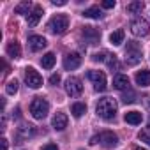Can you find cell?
Segmentation results:
<instances>
[{"instance_id": "obj_1", "label": "cell", "mask_w": 150, "mask_h": 150, "mask_svg": "<svg viewBox=\"0 0 150 150\" xmlns=\"http://www.w3.org/2000/svg\"><path fill=\"white\" fill-rule=\"evenodd\" d=\"M117 110H118V106H117L115 99H111V97H103L96 106L97 115L104 120H113L117 115Z\"/></svg>"}, {"instance_id": "obj_2", "label": "cell", "mask_w": 150, "mask_h": 150, "mask_svg": "<svg viewBox=\"0 0 150 150\" xmlns=\"http://www.w3.org/2000/svg\"><path fill=\"white\" fill-rule=\"evenodd\" d=\"M48 111H50V103H48L46 99H42V97H35V99L32 101V104H30V113H32L34 118L42 120V118H46Z\"/></svg>"}, {"instance_id": "obj_3", "label": "cell", "mask_w": 150, "mask_h": 150, "mask_svg": "<svg viewBox=\"0 0 150 150\" xmlns=\"http://www.w3.org/2000/svg\"><path fill=\"white\" fill-rule=\"evenodd\" d=\"M90 143H92V145L101 143L103 146L111 148V146H115V145L118 143V136H117L113 131H103V132H99V134L92 136V138H90Z\"/></svg>"}, {"instance_id": "obj_4", "label": "cell", "mask_w": 150, "mask_h": 150, "mask_svg": "<svg viewBox=\"0 0 150 150\" xmlns=\"http://www.w3.org/2000/svg\"><path fill=\"white\" fill-rule=\"evenodd\" d=\"M141 60V44L136 41H129L125 48V64L127 65H136Z\"/></svg>"}, {"instance_id": "obj_5", "label": "cell", "mask_w": 150, "mask_h": 150, "mask_svg": "<svg viewBox=\"0 0 150 150\" xmlns=\"http://www.w3.org/2000/svg\"><path fill=\"white\" fill-rule=\"evenodd\" d=\"M48 28H50L53 34L60 35V34H64V32L69 28V18H67L65 14H55V16L50 20Z\"/></svg>"}, {"instance_id": "obj_6", "label": "cell", "mask_w": 150, "mask_h": 150, "mask_svg": "<svg viewBox=\"0 0 150 150\" xmlns=\"http://www.w3.org/2000/svg\"><path fill=\"white\" fill-rule=\"evenodd\" d=\"M129 28H131V32H132L136 37H143V35H146L148 30H150L148 21H146L145 18H141V16H136V18L129 23Z\"/></svg>"}, {"instance_id": "obj_7", "label": "cell", "mask_w": 150, "mask_h": 150, "mask_svg": "<svg viewBox=\"0 0 150 150\" xmlns=\"http://www.w3.org/2000/svg\"><path fill=\"white\" fill-rule=\"evenodd\" d=\"M88 80L92 81L94 88L97 92H104L106 90V74L103 71H88Z\"/></svg>"}, {"instance_id": "obj_8", "label": "cell", "mask_w": 150, "mask_h": 150, "mask_svg": "<svg viewBox=\"0 0 150 150\" xmlns=\"http://www.w3.org/2000/svg\"><path fill=\"white\" fill-rule=\"evenodd\" d=\"M64 87H65V92H67L71 97H78V96L83 92V85H81V80H80V78H74V76L67 78Z\"/></svg>"}, {"instance_id": "obj_9", "label": "cell", "mask_w": 150, "mask_h": 150, "mask_svg": "<svg viewBox=\"0 0 150 150\" xmlns=\"http://www.w3.org/2000/svg\"><path fill=\"white\" fill-rule=\"evenodd\" d=\"M25 81L30 88H39L42 85V76L34 69V67H27L25 69Z\"/></svg>"}, {"instance_id": "obj_10", "label": "cell", "mask_w": 150, "mask_h": 150, "mask_svg": "<svg viewBox=\"0 0 150 150\" xmlns=\"http://www.w3.org/2000/svg\"><path fill=\"white\" fill-rule=\"evenodd\" d=\"M80 64H81L80 53H67L65 58H64V67H65L67 71H72V69L80 67Z\"/></svg>"}, {"instance_id": "obj_11", "label": "cell", "mask_w": 150, "mask_h": 150, "mask_svg": "<svg viewBox=\"0 0 150 150\" xmlns=\"http://www.w3.org/2000/svg\"><path fill=\"white\" fill-rule=\"evenodd\" d=\"M81 35L90 42V44H96V42H99V37H101V34H99V30L97 28H94V27H83V30H81Z\"/></svg>"}, {"instance_id": "obj_12", "label": "cell", "mask_w": 150, "mask_h": 150, "mask_svg": "<svg viewBox=\"0 0 150 150\" xmlns=\"http://www.w3.org/2000/svg\"><path fill=\"white\" fill-rule=\"evenodd\" d=\"M46 39L42 37V35H30L28 37V46H30V50L32 51H41V50H44L46 48Z\"/></svg>"}, {"instance_id": "obj_13", "label": "cell", "mask_w": 150, "mask_h": 150, "mask_svg": "<svg viewBox=\"0 0 150 150\" xmlns=\"http://www.w3.org/2000/svg\"><path fill=\"white\" fill-rule=\"evenodd\" d=\"M42 14H44V11H42V7L41 6H35L34 9H32V13L27 16V23L30 25V27H35L39 21H41V18H42Z\"/></svg>"}, {"instance_id": "obj_14", "label": "cell", "mask_w": 150, "mask_h": 150, "mask_svg": "<svg viewBox=\"0 0 150 150\" xmlns=\"http://www.w3.org/2000/svg\"><path fill=\"white\" fill-rule=\"evenodd\" d=\"M67 115L65 113H57L55 117H53V120H51V125H53V129H57V131H64L65 127H67Z\"/></svg>"}, {"instance_id": "obj_15", "label": "cell", "mask_w": 150, "mask_h": 150, "mask_svg": "<svg viewBox=\"0 0 150 150\" xmlns=\"http://www.w3.org/2000/svg\"><path fill=\"white\" fill-rule=\"evenodd\" d=\"M35 127L34 125H30V124H23L21 127H18V138L20 139H28V138H32V136H35Z\"/></svg>"}, {"instance_id": "obj_16", "label": "cell", "mask_w": 150, "mask_h": 150, "mask_svg": "<svg viewBox=\"0 0 150 150\" xmlns=\"http://www.w3.org/2000/svg\"><path fill=\"white\" fill-rule=\"evenodd\" d=\"M113 87L117 90H129V78L125 74H117L113 78Z\"/></svg>"}, {"instance_id": "obj_17", "label": "cell", "mask_w": 150, "mask_h": 150, "mask_svg": "<svg viewBox=\"0 0 150 150\" xmlns=\"http://www.w3.org/2000/svg\"><path fill=\"white\" fill-rule=\"evenodd\" d=\"M134 78H136V83H138L139 87H148V85H150V71L143 69V71L136 72Z\"/></svg>"}, {"instance_id": "obj_18", "label": "cell", "mask_w": 150, "mask_h": 150, "mask_svg": "<svg viewBox=\"0 0 150 150\" xmlns=\"http://www.w3.org/2000/svg\"><path fill=\"white\" fill-rule=\"evenodd\" d=\"M7 55H9L11 58H20V57H21V46H20V42L11 41V42L7 44Z\"/></svg>"}, {"instance_id": "obj_19", "label": "cell", "mask_w": 150, "mask_h": 150, "mask_svg": "<svg viewBox=\"0 0 150 150\" xmlns=\"http://www.w3.org/2000/svg\"><path fill=\"white\" fill-rule=\"evenodd\" d=\"M141 113L139 111H127L125 115H124V120L127 122V124H131V125H138V124H141Z\"/></svg>"}, {"instance_id": "obj_20", "label": "cell", "mask_w": 150, "mask_h": 150, "mask_svg": "<svg viewBox=\"0 0 150 150\" xmlns=\"http://www.w3.org/2000/svg\"><path fill=\"white\" fill-rule=\"evenodd\" d=\"M124 37H125V32H124L122 28H118V30H115V32L110 35V42H111L113 46H118V44L124 42Z\"/></svg>"}, {"instance_id": "obj_21", "label": "cell", "mask_w": 150, "mask_h": 150, "mask_svg": "<svg viewBox=\"0 0 150 150\" xmlns=\"http://www.w3.org/2000/svg\"><path fill=\"white\" fill-rule=\"evenodd\" d=\"M71 113L76 117V118H80L83 113H87V106H85V103H74V104L71 106Z\"/></svg>"}, {"instance_id": "obj_22", "label": "cell", "mask_w": 150, "mask_h": 150, "mask_svg": "<svg viewBox=\"0 0 150 150\" xmlns=\"http://www.w3.org/2000/svg\"><path fill=\"white\" fill-rule=\"evenodd\" d=\"M30 7H32V4L28 2V0H25V2H20V4L14 7V13H16V14H27V16H28V14L32 13Z\"/></svg>"}, {"instance_id": "obj_23", "label": "cell", "mask_w": 150, "mask_h": 150, "mask_svg": "<svg viewBox=\"0 0 150 150\" xmlns=\"http://www.w3.org/2000/svg\"><path fill=\"white\" fill-rule=\"evenodd\" d=\"M55 60H57V57H55L53 53H46V55L41 58V64H42L44 69H51V67L55 65Z\"/></svg>"}, {"instance_id": "obj_24", "label": "cell", "mask_w": 150, "mask_h": 150, "mask_svg": "<svg viewBox=\"0 0 150 150\" xmlns=\"http://www.w3.org/2000/svg\"><path fill=\"white\" fill-rule=\"evenodd\" d=\"M143 7H145V4L143 2H131L129 6H127V13H131V14H138V13H141L143 11Z\"/></svg>"}, {"instance_id": "obj_25", "label": "cell", "mask_w": 150, "mask_h": 150, "mask_svg": "<svg viewBox=\"0 0 150 150\" xmlns=\"http://www.w3.org/2000/svg\"><path fill=\"white\" fill-rule=\"evenodd\" d=\"M83 16H85V18H101L103 14H101V9L94 6V7L85 9V11H83Z\"/></svg>"}, {"instance_id": "obj_26", "label": "cell", "mask_w": 150, "mask_h": 150, "mask_svg": "<svg viewBox=\"0 0 150 150\" xmlns=\"http://www.w3.org/2000/svg\"><path fill=\"white\" fill-rule=\"evenodd\" d=\"M138 138H139L141 141H145L146 145H150V125H146V127H143V129L139 131V134H138Z\"/></svg>"}, {"instance_id": "obj_27", "label": "cell", "mask_w": 150, "mask_h": 150, "mask_svg": "<svg viewBox=\"0 0 150 150\" xmlns=\"http://www.w3.org/2000/svg\"><path fill=\"white\" fill-rule=\"evenodd\" d=\"M108 67L111 69V71H118L120 69V64H118V60H117V55H108Z\"/></svg>"}, {"instance_id": "obj_28", "label": "cell", "mask_w": 150, "mask_h": 150, "mask_svg": "<svg viewBox=\"0 0 150 150\" xmlns=\"http://www.w3.org/2000/svg\"><path fill=\"white\" fill-rule=\"evenodd\" d=\"M6 92H7L9 96H14V94L18 92V80H11V81L7 83V87H6Z\"/></svg>"}, {"instance_id": "obj_29", "label": "cell", "mask_w": 150, "mask_h": 150, "mask_svg": "<svg viewBox=\"0 0 150 150\" xmlns=\"http://www.w3.org/2000/svg\"><path fill=\"white\" fill-rule=\"evenodd\" d=\"M122 101H124L125 104H131V103H134V101H136V94H134L132 90H129V92H125V94H124Z\"/></svg>"}, {"instance_id": "obj_30", "label": "cell", "mask_w": 150, "mask_h": 150, "mask_svg": "<svg viewBox=\"0 0 150 150\" xmlns=\"http://www.w3.org/2000/svg\"><path fill=\"white\" fill-rule=\"evenodd\" d=\"M92 60H94V62H104V60H108V53H106V51L94 53V55H92Z\"/></svg>"}, {"instance_id": "obj_31", "label": "cell", "mask_w": 150, "mask_h": 150, "mask_svg": "<svg viewBox=\"0 0 150 150\" xmlns=\"http://www.w3.org/2000/svg\"><path fill=\"white\" fill-rule=\"evenodd\" d=\"M101 7H104V9H113V7H115V0H104V2H101Z\"/></svg>"}, {"instance_id": "obj_32", "label": "cell", "mask_w": 150, "mask_h": 150, "mask_svg": "<svg viewBox=\"0 0 150 150\" xmlns=\"http://www.w3.org/2000/svg\"><path fill=\"white\" fill-rule=\"evenodd\" d=\"M50 83L51 85H58L60 83V74H51V76H50Z\"/></svg>"}, {"instance_id": "obj_33", "label": "cell", "mask_w": 150, "mask_h": 150, "mask_svg": "<svg viewBox=\"0 0 150 150\" xmlns=\"http://www.w3.org/2000/svg\"><path fill=\"white\" fill-rule=\"evenodd\" d=\"M42 150H58V146H57L55 143H48V145L42 146Z\"/></svg>"}, {"instance_id": "obj_34", "label": "cell", "mask_w": 150, "mask_h": 150, "mask_svg": "<svg viewBox=\"0 0 150 150\" xmlns=\"http://www.w3.org/2000/svg\"><path fill=\"white\" fill-rule=\"evenodd\" d=\"M0 143H2V150H7V148H9V145H7V139H6V138L0 139Z\"/></svg>"}, {"instance_id": "obj_35", "label": "cell", "mask_w": 150, "mask_h": 150, "mask_svg": "<svg viewBox=\"0 0 150 150\" xmlns=\"http://www.w3.org/2000/svg\"><path fill=\"white\" fill-rule=\"evenodd\" d=\"M53 6H65V0H53Z\"/></svg>"}, {"instance_id": "obj_36", "label": "cell", "mask_w": 150, "mask_h": 150, "mask_svg": "<svg viewBox=\"0 0 150 150\" xmlns=\"http://www.w3.org/2000/svg\"><path fill=\"white\" fill-rule=\"evenodd\" d=\"M134 150H146V148H143V146H134Z\"/></svg>"}, {"instance_id": "obj_37", "label": "cell", "mask_w": 150, "mask_h": 150, "mask_svg": "<svg viewBox=\"0 0 150 150\" xmlns=\"http://www.w3.org/2000/svg\"><path fill=\"white\" fill-rule=\"evenodd\" d=\"M80 150H83V148H80Z\"/></svg>"}]
</instances>
